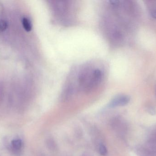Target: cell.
<instances>
[{
  "instance_id": "1",
  "label": "cell",
  "mask_w": 156,
  "mask_h": 156,
  "mask_svg": "<svg viewBox=\"0 0 156 156\" xmlns=\"http://www.w3.org/2000/svg\"><path fill=\"white\" fill-rule=\"evenodd\" d=\"M130 99L128 96L120 95L114 98L108 104L110 108H115L118 106H123L128 104Z\"/></svg>"
},
{
  "instance_id": "2",
  "label": "cell",
  "mask_w": 156,
  "mask_h": 156,
  "mask_svg": "<svg viewBox=\"0 0 156 156\" xmlns=\"http://www.w3.org/2000/svg\"><path fill=\"white\" fill-rule=\"evenodd\" d=\"M11 149L16 154L21 153L23 148V143L21 139H16L12 141L11 143Z\"/></svg>"
},
{
  "instance_id": "3",
  "label": "cell",
  "mask_w": 156,
  "mask_h": 156,
  "mask_svg": "<svg viewBox=\"0 0 156 156\" xmlns=\"http://www.w3.org/2000/svg\"><path fill=\"white\" fill-rule=\"evenodd\" d=\"M46 145L48 150L52 152L55 151L57 149V145L54 139L52 138H47L46 140Z\"/></svg>"
},
{
  "instance_id": "4",
  "label": "cell",
  "mask_w": 156,
  "mask_h": 156,
  "mask_svg": "<svg viewBox=\"0 0 156 156\" xmlns=\"http://www.w3.org/2000/svg\"><path fill=\"white\" fill-rule=\"evenodd\" d=\"M22 24H23V27L26 31L27 32H30L32 30V24L28 18H26V17L23 18V20H22Z\"/></svg>"
},
{
  "instance_id": "5",
  "label": "cell",
  "mask_w": 156,
  "mask_h": 156,
  "mask_svg": "<svg viewBox=\"0 0 156 156\" xmlns=\"http://www.w3.org/2000/svg\"><path fill=\"white\" fill-rule=\"evenodd\" d=\"M98 151L99 154L102 156H105L108 153L107 148L103 143L100 144L98 145Z\"/></svg>"
},
{
  "instance_id": "6",
  "label": "cell",
  "mask_w": 156,
  "mask_h": 156,
  "mask_svg": "<svg viewBox=\"0 0 156 156\" xmlns=\"http://www.w3.org/2000/svg\"><path fill=\"white\" fill-rule=\"evenodd\" d=\"M7 27V23L4 20L0 21V31H5Z\"/></svg>"
},
{
  "instance_id": "7",
  "label": "cell",
  "mask_w": 156,
  "mask_h": 156,
  "mask_svg": "<svg viewBox=\"0 0 156 156\" xmlns=\"http://www.w3.org/2000/svg\"><path fill=\"white\" fill-rule=\"evenodd\" d=\"M151 15L154 18L156 19V10H154L151 13Z\"/></svg>"
},
{
  "instance_id": "8",
  "label": "cell",
  "mask_w": 156,
  "mask_h": 156,
  "mask_svg": "<svg viewBox=\"0 0 156 156\" xmlns=\"http://www.w3.org/2000/svg\"><path fill=\"white\" fill-rule=\"evenodd\" d=\"M81 156H91L90 155V154H88V153H84V154H83Z\"/></svg>"
},
{
  "instance_id": "9",
  "label": "cell",
  "mask_w": 156,
  "mask_h": 156,
  "mask_svg": "<svg viewBox=\"0 0 156 156\" xmlns=\"http://www.w3.org/2000/svg\"></svg>"
}]
</instances>
